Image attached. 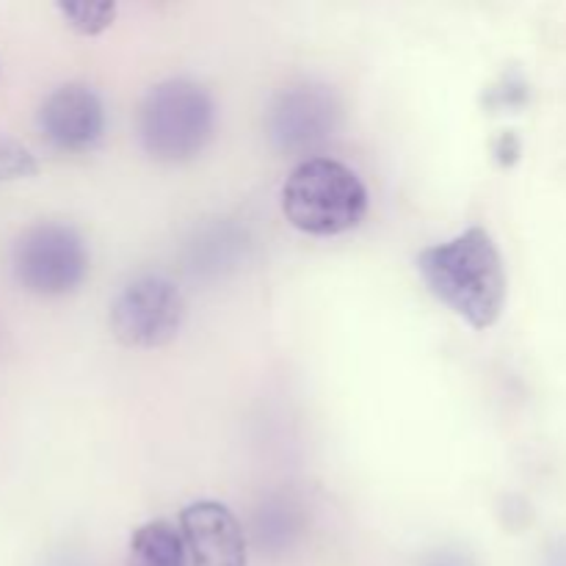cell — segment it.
Instances as JSON below:
<instances>
[{
    "mask_svg": "<svg viewBox=\"0 0 566 566\" xmlns=\"http://www.w3.org/2000/svg\"><path fill=\"white\" fill-rule=\"evenodd\" d=\"M418 271L426 287L473 329H490L506 307V269L497 243L484 227L420 252Z\"/></svg>",
    "mask_w": 566,
    "mask_h": 566,
    "instance_id": "cell-1",
    "label": "cell"
},
{
    "mask_svg": "<svg viewBox=\"0 0 566 566\" xmlns=\"http://www.w3.org/2000/svg\"><path fill=\"white\" fill-rule=\"evenodd\" d=\"M282 210L307 235H340L368 213V188L340 160L307 158L291 171L282 188Z\"/></svg>",
    "mask_w": 566,
    "mask_h": 566,
    "instance_id": "cell-2",
    "label": "cell"
},
{
    "mask_svg": "<svg viewBox=\"0 0 566 566\" xmlns=\"http://www.w3.org/2000/svg\"><path fill=\"white\" fill-rule=\"evenodd\" d=\"M216 108L199 83L175 77L144 97L138 111V138L149 158L180 164L202 153L213 138Z\"/></svg>",
    "mask_w": 566,
    "mask_h": 566,
    "instance_id": "cell-3",
    "label": "cell"
},
{
    "mask_svg": "<svg viewBox=\"0 0 566 566\" xmlns=\"http://www.w3.org/2000/svg\"><path fill=\"white\" fill-rule=\"evenodd\" d=\"M11 269L17 282L36 296H64L88 274V247L81 232L61 221H42L14 241Z\"/></svg>",
    "mask_w": 566,
    "mask_h": 566,
    "instance_id": "cell-4",
    "label": "cell"
},
{
    "mask_svg": "<svg viewBox=\"0 0 566 566\" xmlns=\"http://www.w3.org/2000/svg\"><path fill=\"white\" fill-rule=\"evenodd\" d=\"M186 318L182 293L164 276L130 282L111 304V332L127 348H160L171 343Z\"/></svg>",
    "mask_w": 566,
    "mask_h": 566,
    "instance_id": "cell-5",
    "label": "cell"
},
{
    "mask_svg": "<svg viewBox=\"0 0 566 566\" xmlns=\"http://www.w3.org/2000/svg\"><path fill=\"white\" fill-rule=\"evenodd\" d=\"M340 125V103L329 86L302 83L274 99L269 114V133L276 149L293 155L324 147Z\"/></svg>",
    "mask_w": 566,
    "mask_h": 566,
    "instance_id": "cell-6",
    "label": "cell"
},
{
    "mask_svg": "<svg viewBox=\"0 0 566 566\" xmlns=\"http://www.w3.org/2000/svg\"><path fill=\"white\" fill-rule=\"evenodd\" d=\"M39 130L61 153H86L105 133L103 99L83 83L59 86L39 108Z\"/></svg>",
    "mask_w": 566,
    "mask_h": 566,
    "instance_id": "cell-7",
    "label": "cell"
},
{
    "mask_svg": "<svg viewBox=\"0 0 566 566\" xmlns=\"http://www.w3.org/2000/svg\"><path fill=\"white\" fill-rule=\"evenodd\" d=\"M180 534L191 566H247V534L224 503L199 501L182 509Z\"/></svg>",
    "mask_w": 566,
    "mask_h": 566,
    "instance_id": "cell-8",
    "label": "cell"
},
{
    "mask_svg": "<svg viewBox=\"0 0 566 566\" xmlns=\"http://www.w3.org/2000/svg\"><path fill=\"white\" fill-rule=\"evenodd\" d=\"M127 566H191L180 525L169 520L144 523L130 539Z\"/></svg>",
    "mask_w": 566,
    "mask_h": 566,
    "instance_id": "cell-9",
    "label": "cell"
},
{
    "mask_svg": "<svg viewBox=\"0 0 566 566\" xmlns=\"http://www.w3.org/2000/svg\"><path fill=\"white\" fill-rule=\"evenodd\" d=\"M61 17L75 28L77 33H103L116 20V3L111 0H77V3H59Z\"/></svg>",
    "mask_w": 566,
    "mask_h": 566,
    "instance_id": "cell-10",
    "label": "cell"
},
{
    "mask_svg": "<svg viewBox=\"0 0 566 566\" xmlns=\"http://www.w3.org/2000/svg\"><path fill=\"white\" fill-rule=\"evenodd\" d=\"M39 164L25 144L0 136V180H20L36 175Z\"/></svg>",
    "mask_w": 566,
    "mask_h": 566,
    "instance_id": "cell-11",
    "label": "cell"
}]
</instances>
